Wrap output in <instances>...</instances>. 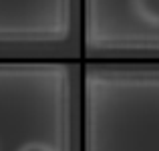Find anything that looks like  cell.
<instances>
[{"instance_id":"obj_2","label":"cell","mask_w":159,"mask_h":151,"mask_svg":"<svg viewBox=\"0 0 159 151\" xmlns=\"http://www.w3.org/2000/svg\"><path fill=\"white\" fill-rule=\"evenodd\" d=\"M18 151H54V147L40 141H32V143H24L22 147H18Z\"/></svg>"},{"instance_id":"obj_1","label":"cell","mask_w":159,"mask_h":151,"mask_svg":"<svg viewBox=\"0 0 159 151\" xmlns=\"http://www.w3.org/2000/svg\"><path fill=\"white\" fill-rule=\"evenodd\" d=\"M129 6L139 20L159 26V0H129Z\"/></svg>"}]
</instances>
